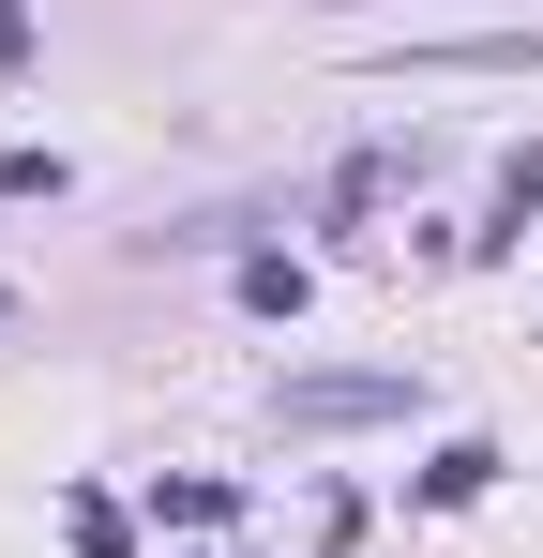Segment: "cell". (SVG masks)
<instances>
[{"mask_svg":"<svg viewBox=\"0 0 543 558\" xmlns=\"http://www.w3.org/2000/svg\"><path fill=\"white\" fill-rule=\"evenodd\" d=\"M408 377H287V423H393Z\"/></svg>","mask_w":543,"mask_h":558,"instance_id":"obj_1","label":"cell"},{"mask_svg":"<svg viewBox=\"0 0 543 558\" xmlns=\"http://www.w3.org/2000/svg\"><path fill=\"white\" fill-rule=\"evenodd\" d=\"M0 317H15V287H0Z\"/></svg>","mask_w":543,"mask_h":558,"instance_id":"obj_2","label":"cell"}]
</instances>
